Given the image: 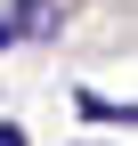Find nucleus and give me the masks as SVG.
Returning a JSON list of instances; mask_svg holds the SVG:
<instances>
[{"instance_id": "nucleus-1", "label": "nucleus", "mask_w": 138, "mask_h": 146, "mask_svg": "<svg viewBox=\"0 0 138 146\" xmlns=\"http://www.w3.org/2000/svg\"><path fill=\"white\" fill-rule=\"evenodd\" d=\"M41 25H57V0H16V8H0V49L33 41Z\"/></svg>"}, {"instance_id": "nucleus-2", "label": "nucleus", "mask_w": 138, "mask_h": 146, "mask_svg": "<svg viewBox=\"0 0 138 146\" xmlns=\"http://www.w3.org/2000/svg\"><path fill=\"white\" fill-rule=\"evenodd\" d=\"M81 114L90 122H138V106H114V98H98V89H81Z\"/></svg>"}]
</instances>
